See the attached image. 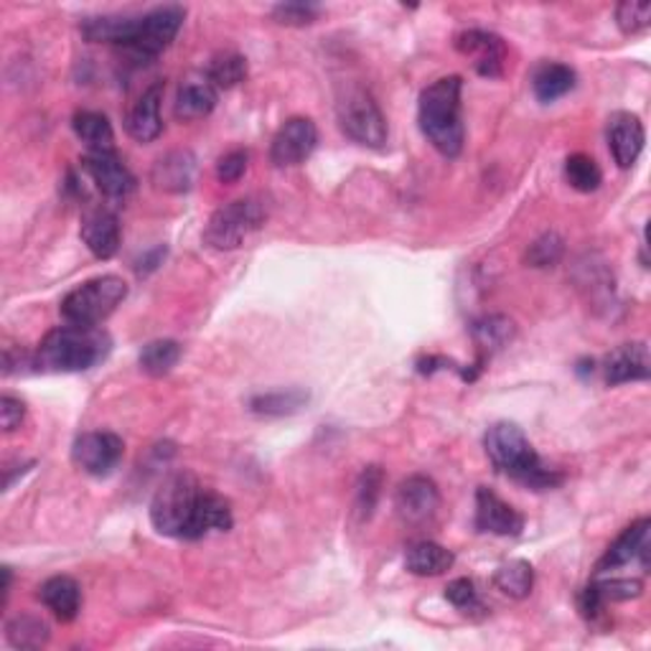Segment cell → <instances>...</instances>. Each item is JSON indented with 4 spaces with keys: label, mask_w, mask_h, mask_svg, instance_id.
Returning a JSON list of instances; mask_svg holds the SVG:
<instances>
[{
    "label": "cell",
    "mask_w": 651,
    "mask_h": 651,
    "mask_svg": "<svg viewBox=\"0 0 651 651\" xmlns=\"http://www.w3.org/2000/svg\"><path fill=\"white\" fill-rule=\"evenodd\" d=\"M461 76H443L423 90L417 103V120L423 135L440 156L455 158L463 151V120H461Z\"/></svg>",
    "instance_id": "obj_1"
},
{
    "label": "cell",
    "mask_w": 651,
    "mask_h": 651,
    "mask_svg": "<svg viewBox=\"0 0 651 651\" xmlns=\"http://www.w3.org/2000/svg\"><path fill=\"white\" fill-rule=\"evenodd\" d=\"M486 455L492 459L496 471L514 478L522 486H530L534 492L555 488L563 482L557 471L542 466L537 451H534L522 428L514 423H496L488 428L486 438Z\"/></svg>",
    "instance_id": "obj_2"
},
{
    "label": "cell",
    "mask_w": 651,
    "mask_h": 651,
    "mask_svg": "<svg viewBox=\"0 0 651 651\" xmlns=\"http://www.w3.org/2000/svg\"><path fill=\"white\" fill-rule=\"evenodd\" d=\"M110 352V336L97 326H59L36 348L34 364L46 371H84Z\"/></svg>",
    "instance_id": "obj_3"
},
{
    "label": "cell",
    "mask_w": 651,
    "mask_h": 651,
    "mask_svg": "<svg viewBox=\"0 0 651 651\" xmlns=\"http://www.w3.org/2000/svg\"><path fill=\"white\" fill-rule=\"evenodd\" d=\"M204 488L191 474H174L156 492L151 501V522L161 534L178 540H193L199 499Z\"/></svg>",
    "instance_id": "obj_4"
},
{
    "label": "cell",
    "mask_w": 651,
    "mask_h": 651,
    "mask_svg": "<svg viewBox=\"0 0 651 651\" xmlns=\"http://www.w3.org/2000/svg\"><path fill=\"white\" fill-rule=\"evenodd\" d=\"M128 298V283L118 275L92 277L80 288L67 293L61 300V316L76 326H97L110 319L122 300Z\"/></svg>",
    "instance_id": "obj_5"
},
{
    "label": "cell",
    "mask_w": 651,
    "mask_h": 651,
    "mask_svg": "<svg viewBox=\"0 0 651 651\" xmlns=\"http://www.w3.org/2000/svg\"><path fill=\"white\" fill-rule=\"evenodd\" d=\"M336 118L344 133L354 143L369 145V149H382L387 143V120L375 97L359 84H348L339 92Z\"/></svg>",
    "instance_id": "obj_6"
},
{
    "label": "cell",
    "mask_w": 651,
    "mask_h": 651,
    "mask_svg": "<svg viewBox=\"0 0 651 651\" xmlns=\"http://www.w3.org/2000/svg\"><path fill=\"white\" fill-rule=\"evenodd\" d=\"M265 224V206L260 199L245 197L216 209L204 229V245L212 250H237Z\"/></svg>",
    "instance_id": "obj_7"
},
{
    "label": "cell",
    "mask_w": 651,
    "mask_h": 651,
    "mask_svg": "<svg viewBox=\"0 0 651 651\" xmlns=\"http://www.w3.org/2000/svg\"><path fill=\"white\" fill-rule=\"evenodd\" d=\"M186 11L181 5H161L151 13L141 15V28H138L135 42L128 46V51L138 59H156L174 44L178 31L184 26Z\"/></svg>",
    "instance_id": "obj_8"
},
{
    "label": "cell",
    "mask_w": 651,
    "mask_h": 651,
    "mask_svg": "<svg viewBox=\"0 0 651 651\" xmlns=\"http://www.w3.org/2000/svg\"><path fill=\"white\" fill-rule=\"evenodd\" d=\"M122 453H126V443L110 430L84 433L72 448L74 463L90 476H110L122 461Z\"/></svg>",
    "instance_id": "obj_9"
},
{
    "label": "cell",
    "mask_w": 651,
    "mask_h": 651,
    "mask_svg": "<svg viewBox=\"0 0 651 651\" xmlns=\"http://www.w3.org/2000/svg\"><path fill=\"white\" fill-rule=\"evenodd\" d=\"M319 145V128L311 118H291L277 130L273 143H270V161L275 166H298L304 163Z\"/></svg>",
    "instance_id": "obj_10"
},
{
    "label": "cell",
    "mask_w": 651,
    "mask_h": 651,
    "mask_svg": "<svg viewBox=\"0 0 651 651\" xmlns=\"http://www.w3.org/2000/svg\"><path fill=\"white\" fill-rule=\"evenodd\" d=\"M440 507V492L433 478L428 476H410L398 486V494H394V509H398V517L405 524H425L436 517Z\"/></svg>",
    "instance_id": "obj_11"
},
{
    "label": "cell",
    "mask_w": 651,
    "mask_h": 651,
    "mask_svg": "<svg viewBox=\"0 0 651 651\" xmlns=\"http://www.w3.org/2000/svg\"><path fill=\"white\" fill-rule=\"evenodd\" d=\"M82 166L107 199H126L135 191V176L115 151H92Z\"/></svg>",
    "instance_id": "obj_12"
},
{
    "label": "cell",
    "mask_w": 651,
    "mask_h": 651,
    "mask_svg": "<svg viewBox=\"0 0 651 651\" xmlns=\"http://www.w3.org/2000/svg\"><path fill=\"white\" fill-rule=\"evenodd\" d=\"M455 49L463 57L474 59V67L478 74L484 76H499L504 72V59H507V44L501 42V36L492 34V31L471 28L455 36Z\"/></svg>",
    "instance_id": "obj_13"
},
{
    "label": "cell",
    "mask_w": 651,
    "mask_h": 651,
    "mask_svg": "<svg viewBox=\"0 0 651 651\" xmlns=\"http://www.w3.org/2000/svg\"><path fill=\"white\" fill-rule=\"evenodd\" d=\"M476 526L482 532L499 534V537H517L524 530V517L499 494L482 486L476 492Z\"/></svg>",
    "instance_id": "obj_14"
},
{
    "label": "cell",
    "mask_w": 651,
    "mask_h": 651,
    "mask_svg": "<svg viewBox=\"0 0 651 651\" xmlns=\"http://www.w3.org/2000/svg\"><path fill=\"white\" fill-rule=\"evenodd\" d=\"M647 143V130L634 113H614L608 118V149L618 168H631Z\"/></svg>",
    "instance_id": "obj_15"
},
{
    "label": "cell",
    "mask_w": 651,
    "mask_h": 651,
    "mask_svg": "<svg viewBox=\"0 0 651 651\" xmlns=\"http://www.w3.org/2000/svg\"><path fill=\"white\" fill-rule=\"evenodd\" d=\"M603 371H606V382L611 387L626 382H644L651 375L649 346L644 341H631V344L616 346L614 352L606 356Z\"/></svg>",
    "instance_id": "obj_16"
},
{
    "label": "cell",
    "mask_w": 651,
    "mask_h": 651,
    "mask_svg": "<svg viewBox=\"0 0 651 651\" xmlns=\"http://www.w3.org/2000/svg\"><path fill=\"white\" fill-rule=\"evenodd\" d=\"M649 530H651V522L647 517H641L634 524L626 526V530L618 534L614 545L606 549V555L601 557L599 570L606 572V570L624 568V565L637 560V557H641V565L649 568Z\"/></svg>",
    "instance_id": "obj_17"
},
{
    "label": "cell",
    "mask_w": 651,
    "mask_h": 651,
    "mask_svg": "<svg viewBox=\"0 0 651 651\" xmlns=\"http://www.w3.org/2000/svg\"><path fill=\"white\" fill-rule=\"evenodd\" d=\"M82 239L95 258L110 260L120 250L118 216L107 209H92L82 220Z\"/></svg>",
    "instance_id": "obj_18"
},
{
    "label": "cell",
    "mask_w": 651,
    "mask_h": 651,
    "mask_svg": "<svg viewBox=\"0 0 651 651\" xmlns=\"http://www.w3.org/2000/svg\"><path fill=\"white\" fill-rule=\"evenodd\" d=\"M161 99H163V84L156 82L141 95V99L128 113L126 130L128 135L138 143H153L161 135Z\"/></svg>",
    "instance_id": "obj_19"
},
{
    "label": "cell",
    "mask_w": 651,
    "mask_h": 651,
    "mask_svg": "<svg viewBox=\"0 0 651 651\" xmlns=\"http://www.w3.org/2000/svg\"><path fill=\"white\" fill-rule=\"evenodd\" d=\"M141 28V15H99V19L82 21V36L92 44L128 46L135 42Z\"/></svg>",
    "instance_id": "obj_20"
},
{
    "label": "cell",
    "mask_w": 651,
    "mask_h": 651,
    "mask_svg": "<svg viewBox=\"0 0 651 651\" xmlns=\"http://www.w3.org/2000/svg\"><path fill=\"white\" fill-rule=\"evenodd\" d=\"M38 599L59 622H74L82 608V588L74 578L54 576L42 585Z\"/></svg>",
    "instance_id": "obj_21"
},
{
    "label": "cell",
    "mask_w": 651,
    "mask_h": 651,
    "mask_svg": "<svg viewBox=\"0 0 651 651\" xmlns=\"http://www.w3.org/2000/svg\"><path fill=\"white\" fill-rule=\"evenodd\" d=\"M193 174H197V161L189 151H174L168 156H163L153 166V184L156 189L168 193H184L191 189Z\"/></svg>",
    "instance_id": "obj_22"
},
{
    "label": "cell",
    "mask_w": 651,
    "mask_h": 651,
    "mask_svg": "<svg viewBox=\"0 0 651 651\" xmlns=\"http://www.w3.org/2000/svg\"><path fill=\"white\" fill-rule=\"evenodd\" d=\"M216 87L209 80H189L178 87L174 115L178 120H201L216 107Z\"/></svg>",
    "instance_id": "obj_23"
},
{
    "label": "cell",
    "mask_w": 651,
    "mask_h": 651,
    "mask_svg": "<svg viewBox=\"0 0 651 651\" xmlns=\"http://www.w3.org/2000/svg\"><path fill=\"white\" fill-rule=\"evenodd\" d=\"M453 563L455 557L451 549L428 540L410 545L405 555V568L413 572V576H421V578L443 576V572L453 568Z\"/></svg>",
    "instance_id": "obj_24"
},
{
    "label": "cell",
    "mask_w": 651,
    "mask_h": 651,
    "mask_svg": "<svg viewBox=\"0 0 651 651\" xmlns=\"http://www.w3.org/2000/svg\"><path fill=\"white\" fill-rule=\"evenodd\" d=\"M578 76L568 64H560V61H547V64H540L532 74V90L534 97L540 103H555L568 95V92L576 87Z\"/></svg>",
    "instance_id": "obj_25"
},
{
    "label": "cell",
    "mask_w": 651,
    "mask_h": 651,
    "mask_svg": "<svg viewBox=\"0 0 651 651\" xmlns=\"http://www.w3.org/2000/svg\"><path fill=\"white\" fill-rule=\"evenodd\" d=\"M232 507L224 496L214 492H201L197 522H193V540L204 537L209 532H227L232 530Z\"/></svg>",
    "instance_id": "obj_26"
},
{
    "label": "cell",
    "mask_w": 651,
    "mask_h": 651,
    "mask_svg": "<svg viewBox=\"0 0 651 651\" xmlns=\"http://www.w3.org/2000/svg\"><path fill=\"white\" fill-rule=\"evenodd\" d=\"M471 336H474L478 352L482 354H496L504 346H509V341L517 336V326L511 319L501 313H492L478 319L471 326Z\"/></svg>",
    "instance_id": "obj_27"
},
{
    "label": "cell",
    "mask_w": 651,
    "mask_h": 651,
    "mask_svg": "<svg viewBox=\"0 0 651 651\" xmlns=\"http://www.w3.org/2000/svg\"><path fill=\"white\" fill-rule=\"evenodd\" d=\"M311 394L300 387H291V390H275L258 394V398L250 400V410L255 415L262 417H283V415H296L308 405Z\"/></svg>",
    "instance_id": "obj_28"
},
{
    "label": "cell",
    "mask_w": 651,
    "mask_h": 651,
    "mask_svg": "<svg viewBox=\"0 0 651 651\" xmlns=\"http://www.w3.org/2000/svg\"><path fill=\"white\" fill-rule=\"evenodd\" d=\"M72 128L80 141L92 151H113L115 130L107 115L95 110H80L72 118Z\"/></svg>",
    "instance_id": "obj_29"
},
{
    "label": "cell",
    "mask_w": 651,
    "mask_h": 651,
    "mask_svg": "<svg viewBox=\"0 0 651 651\" xmlns=\"http://www.w3.org/2000/svg\"><path fill=\"white\" fill-rule=\"evenodd\" d=\"M494 585L509 599L522 601L534 588V568L526 560H509L494 572Z\"/></svg>",
    "instance_id": "obj_30"
},
{
    "label": "cell",
    "mask_w": 651,
    "mask_h": 651,
    "mask_svg": "<svg viewBox=\"0 0 651 651\" xmlns=\"http://www.w3.org/2000/svg\"><path fill=\"white\" fill-rule=\"evenodd\" d=\"M178 359H181V346L170 339H158L143 346L141 369L151 377H163L176 367Z\"/></svg>",
    "instance_id": "obj_31"
},
{
    "label": "cell",
    "mask_w": 651,
    "mask_h": 651,
    "mask_svg": "<svg viewBox=\"0 0 651 651\" xmlns=\"http://www.w3.org/2000/svg\"><path fill=\"white\" fill-rule=\"evenodd\" d=\"M5 634H8V641L19 649H38L49 641V626H46V622H42L38 616H31V614L15 616L13 622L8 624Z\"/></svg>",
    "instance_id": "obj_32"
},
{
    "label": "cell",
    "mask_w": 651,
    "mask_h": 651,
    "mask_svg": "<svg viewBox=\"0 0 651 651\" xmlns=\"http://www.w3.org/2000/svg\"><path fill=\"white\" fill-rule=\"evenodd\" d=\"M247 76V59L242 54H220L212 64H209L206 80L214 84L216 90H232L239 82H245Z\"/></svg>",
    "instance_id": "obj_33"
},
{
    "label": "cell",
    "mask_w": 651,
    "mask_h": 651,
    "mask_svg": "<svg viewBox=\"0 0 651 651\" xmlns=\"http://www.w3.org/2000/svg\"><path fill=\"white\" fill-rule=\"evenodd\" d=\"M565 178H568V184L576 191L591 193L601 186L603 174H601L599 163H595L591 156H585V153H576V156H570L568 161H565Z\"/></svg>",
    "instance_id": "obj_34"
},
{
    "label": "cell",
    "mask_w": 651,
    "mask_h": 651,
    "mask_svg": "<svg viewBox=\"0 0 651 651\" xmlns=\"http://www.w3.org/2000/svg\"><path fill=\"white\" fill-rule=\"evenodd\" d=\"M384 474L379 466H367L362 471L359 482H356V499H354V511L359 519H369L375 514V507L379 501V494H382Z\"/></svg>",
    "instance_id": "obj_35"
},
{
    "label": "cell",
    "mask_w": 651,
    "mask_h": 651,
    "mask_svg": "<svg viewBox=\"0 0 651 651\" xmlns=\"http://www.w3.org/2000/svg\"><path fill=\"white\" fill-rule=\"evenodd\" d=\"M563 252H565L563 237L557 235V232H545V235L537 237L530 245V250H526V262H530L532 268H553L555 262L563 258Z\"/></svg>",
    "instance_id": "obj_36"
},
{
    "label": "cell",
    "mask_w": 651,
    "mask_h": 651,
    "mask_svg": "<svg viewBox=\"0 0 651 651\" xmlns=\"http://www.w3.org/2000/svg\"><path fill=\"white\" fill-rule=\"evenodd\" d=\"M616 23L626 36L641 34L651 26V3H639V0H624L616 8Z\"/></svg>",
    "instance_id": "obj_37"
},
{
    "label": "cell",
    "mask_w": 651,
    "mask_h": 651,
    "mask_svg": "<svg viewBox=\"0 0 651 651\" xmlns=\"http://www.w3.org/2000/svg\"><path fill=\"white\" fill-rule=\"evenodd\" d=\"M591 591L599 595V601L606 606L608 601L639 599L641 591H644V583L637 578H611V580H603V583H593Z\"/></svg>",
    "instance_id": "obj_38"
},
{
    "label": "cell",
    "mask_w": 651,
    "mask_h": 651,
    "mask_svg": "<svg viewBox=\"0 0 651 651\" xmlns=\"http://www.w3.org/2000/svg\"><path fill=\"white\" fill-rule=\"evenodd\" d=\"M273 19L283 26H308L319 19V5L311 3H281L273 8Z\"/></svg>",
    "instance_id": "obj_39"
},
{
    "label": "cell",
    "mask_w": 651,
    "mask_h": 651,
    "mask_svg": "<svg viewBox=\"0 0 651 651\" xmlns=\"http://www.w3.org/2000/svg\"><path fill=\"white\" fill-rule=\"evenodd\" d=\"M446 599L451 601L455 608L463 611V614H471V611L482 608L474 580H469V578H459V580H453V583H448Z\"/></svg>",
    "instance_id": "obj_40"
},
{
    "label": "cell",
    "mask_w": 651,
    "mask_h": 651,
    "mask_svg": "<svg viewBox=\"0 0 651 651\" xmlns=\"http://www.w3.org/2000/svg\"><path fill=\"white\" fill-rule=\"evenodd\" d=\"M247 163H250V153L242 149L224 153L220 163H216V178H220L222 184H235L245 176Z\"/></svg>",
    "instance_id": "obj_41"
},
{
    "label": "cell",
    "mask_w": 651,
    "mask_h": 651,
    "mask_svg": "<svg viewBox=\"0 0 651 651\" xmlns=\"http://www.w3.org/2000/svg\"><path fill=\"white\" fill-rule=\"evenodd\" d=\"M23 417H26V405L19 398H11V394H3L0 398V421H3V430L13 433L21 428Z\"/></svg>",
    "instance_id": "obj_42"
}]
</instances>
